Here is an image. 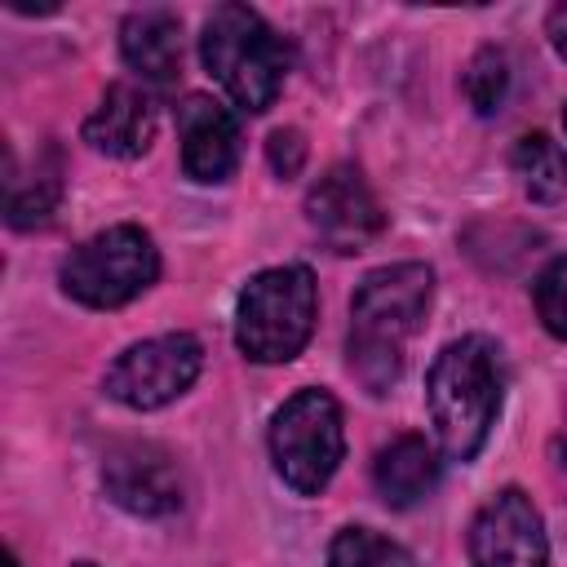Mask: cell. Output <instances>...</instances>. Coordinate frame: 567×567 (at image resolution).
I'll use <instances>...</instances> for the list:
<instances>
[{
    "instance_id": "cell-1",
    "label": "cell",
    "mask_w": 567,
    "mask_h": 567,
    "mask_svg": "<svg viewBox=\"0 0 567 567\" xmlns=\"http://www.w3.org/2000/svg\"><path fill=\"white\" fill-rule=\"evenodd\" d=\"M434 297V270L425 261L377 266L359 279L350 301L346 368L368 394H385L403 372V346L421 328Z\"/></svg>"
},
{
    "instance_id": "cell-2",
    "label": "cell",
    "mask_w": 567,
    "mask_h": 567,
    "mask_svg": "<svg viewBox=\"0 0 567 567\" xmlns=\"http://www.w3.org/2000/svg\"><path fill=\"white\" fill-rule=\"evenodd\" d=\"M505 399L501 350L487 337H461L439 350L425 377V403L439 434V447L452 461H474L487 443Z\"/></svg>"
},
{
    "instance_id": "cell-3",
    "label": "cell",
    "mask_w": 567,
    "mask_h": 567,
    "mask_svg": "<svg viewBox=\"0 0 567 567\" xmlns=\"http://www.w3.org/2000/svg\"><path fill=\"white\" fill-rule=\"evenodd\" d=\"M199 58L208 75L230 93V102L252 115L279 97L292 62L284 35L248 4H217L204 18Z\"/></svg>"
},
{
    "instance_id": "cell-4",
    "label": "cell",
    "mask_w": 567,
    "mask_h": 567,
    "mask_svg": "<svg viewBox=\"0 0 567 567\" xmlns=\"http://www.w3.org/2000/svg\"><path fill=\"white\" fill-rule=\"evenodd\" d=\"M315 275L306 266H270L252 275L235 306V346L252 363H288L315 332Z\"/></svg>"
},
{
    "instance_id": "cell-5",
    "label": "cell",
    "mask_w": 567,
    "mask_h": 567,
    "mask_svg": "<svg viewBox=\"0 0 567 567\" xmlns=\"http://www.w3.org/2000/svg\"><path fill=\"white\" fill-rule=\"evenodd\" d=\"M159 275L155 239L142 226H106L102 235L71 248L58 279L62 292L89 310H120L142 297Z\"/></svg>"
},
{
    "instance_id": "cell-6",
    "label": "cell",
    "mask_w": 567,
    "mask_h": 567,
    "mask_svg": "<svg viewBox=\"0 0 567 567\" xmlns=\"http://www.w3.org/2000/svg\"><path fill=\"white\" fill-rule=\"evenodd\" d=\"M346 456L341 408L328 390H297L270 421V461L297 496H319Z\"/></svg>"
},
{
    "instance_id": "cell-7",
    "label": "cell",
    "mask_w": 567,
    "mask_h": 567,
    "mask_svg": "<svg viewBox=\"0 0 567 567\" xmlns=\"http://www.w3.org/2000/svg\"><path fill=\"white\" fill-rule=\"evenodd\" d=\"M204 368V346L190 332H164L151 341L128 346L111 372H106V394L133 412H155L186 394Z\"/></svg>"
},
{
    "instance_id": "cell-8",
    "label": "cell",
    "mask_w": 567,
    "mask_h": 567,
    "mask_svg": "<svg viewBox=\"0 0 567 567\" xmlns=\"http://www.w3.org/2000/svg\"><path fill=\"white\" fill-rule=\"evenodd\" d=\"M470 563L474 567H549L545 523L527 492L505 487L483 501V509L470 523Z\"/></svg>"
},
{
    "instance_id": "cell-9",
    "label": "cell",
    "mask_w": 567,
    "mask_h": 567,
    "mask_svg": "<svg viewBox=\"0 0 567 567\" xmlns=\"http://www.w3.org/2000/svg\"><path fill=\"white\" fill-rule=\"evenodd\" d=\"M315 235L337 252H359L385 230V213L354 164H332L306 195Z\"/></svg>"
},
{
    "instance_id": "cell-10",
    "label": "cell",
    "mask_w": 567,
    "mask_h": 567,
    "mask_svg": "<svg viewBox=\"0 0 567 567\" xmlns=\"http://www.w3.org/2000/svg\"><path fill=\"white\" fill-rule=\"evenodd\" d=\"M102 487L120 509L137 518H164L182 505V474L151 443L111 447L102 461Z\"/></svg>"
},
{
    "instance_id": "cell-11",
    "label": "cell",
    "mask_w": 567,
    "mask_h": 567,
    "mask_svg": "<svg viewBox=\"0 0 567 567\" xmlns=\"http://www.w3.org/2000/svg\"><path fill=\"white\" fill-rule=\"evenodd\" d=\"M177 133H182V168L190 182H226L235 173L239 124L221 102L190 93L177 106Z\"/></svg>"
},
{
    "instance_id": "cell-12",
    "label": "cell",
    "mask_w": 567,
    "mask_h": 567,
    "mask_svg": "<svg viewBox=\"0 0 567 567\" xmlns=\"http://www.w3.org/2000/svg\"><path fill=\"white\" fill-rule=\"evenodd\" d=\"M84 142L111 159H137L155 142V106L133 84H111L84 120Z\"/></svg>"
},
{
    "instance_id": "cell-13",
    "label": "cell",
    "mask_w": 567,
    "mask_h": 567,
    "mask_svg": "<svg viewBox=\"0 0 567 567\" xmlns=\"http://www.w3.org/2000/svg\"><path fill=\"white\" fill-rule=\"evenodd\" d=\"M120 53L128 71L151 84H168L182 66V22L168 9H133L120 22Z\"/></svg>"
},
{
    "instance_id": "cell-14",
    "label": "cell",
    "mask_w": 567,
    "mask_h": 567,
    "mask_svg": "<svg viewBox=\"0 0 567 567\" xmlns=\"http://www.w3.org/2000/svg\"><path fill=\"white\" fill-rule=\"evenodd\" d=\"M372 483H377V496L394 509H408L416 501H425L439 483V452L434 443H425L421 434H399L390 439L377 461H372Z\"/></svg>"
},
{
    "instance_id": "cell-15",
    "label": "cell",
    "mask_w": 567,
    "mask_h": 567,
    "mask_svg": "<svg viewBox=\"0 0 567 567\" xmlns=\"http://www.w3.org/2000/svg\"><path fill=\"white\" fill-rule=\"evenodd\" d=\"M509 164H514L518 186L536 204H554L567 195V151L549 133H523L509 151Z\"/></svg>"
},
{
    "instance_id": "cell-16",
    "label": "cell",
    "mask_w": 567,
    "mask_h": 567,
    "mask_svg": "<svg viewBox=\"0 0 567 567\" xmlns=\"http://www.w3.org/2000/svg\"><path fill=\"white\" fill-rule=\"evenodd\" d=\"M328 567H416V558L372 527H341L328 545Z\"/></svg>"
},
{
    "instance_id": "cell-17",
    "label": "cell",
    "mask_w": 567,
    "mask_h": 567,
    "mask_svg": "<svg viewBox=\"0 0 567 567\" xmlns=\"http://www.w3.org/2000/svg\"><path fill=\"white\" fill-rule=\"evenodd\" d=\"M461 89H465V97H470V106L478 115H496L505 106V97H509V58L501 49H492V44L478 49L470 58V66H465Z\"/></svg>"
},
{
    "instance_id": "cell-18",
    "label": "cell",
    "mask_w": 567,
    "mask_h": 567,
    "mask_svg": "<svg viewBox=\"0 0 567 567\" xmlns=\"http://www.w3.org/2000/svg\"><path fill=\"white\" fill-rule=\"evenodd\" d=\"M58 195H62V182L58 173H35V182H13L9 186V226L27 230V226H40L49 221V213L58 208Z\"/></svg>"
},
{
    "instance_id": "cell-19",
    "label": "cell",
    "mask_w": 567,
    "mask_h": 567,
    "mask_svg": "<svg viewBox=\"0 0 567 567\" xmlns=\"http://www.w3.org/2000/svg\"><path fill=\"white\" fill-rule=\"evenodd\" d=\"M532 297H536V315H540L545 332H554L558 341H567V257H554L536 275Z\"/></svg>"
},
{
    "instance_id": "cell-20",
    "label": "cell",
    "mask_w": 567,
    "mask_h": 567,
    "mask_svg": "<svg viewBox=\"0 0 567 567\" xmlns=\"http://www.w3.org/2000/svg\"><path fill=\"white\" fill-rule=\"evenodd\" d=\"M266 155H270V168L279 177H297L301 164H306V142L297 128H275L270 142H266Z\"/></svg>"
},
{
    "instance_id": "cell-21",
    "label": "cell",
    "mask_w": 567,
    "mask_h": 567,
    "mask_svg": "<svg viewBox=\"0 0 567 567\" xmlns=\"http://www.w3.org/2000/svg\"><path fill=\"white\" fill-rule=\"evenodd\" d=\"M549 40H554L558 58H567V4H558V9L549 13Z\"/></svg>"
},
{
    "instance_id": "cell-22",
    "label": "cell",
    "mask_w": 567,
    "mask_h": 567,
    "mask_svg": "<svg viewBox=\"0 0 567 567\" xmlns=\"http://www.w3.org/2000/svg\"><path fill=\"white\" fill-rule=\"evenodd\" d=\"M9 567H18V554H13V549H9Z\"/></svg>"
},
{
    "instance_id": "cell-23",
    "label": "cell",
    "mask_w": 567,
    "mask_h": 567,
    "mask_svg": "<svg viewBox=\"0 0 567 567\" xmlns=\"http://www.w3.org/2000/svg\"><path fill=\"white\" fill-rule=\"evenodd\" d=\"M71 567H97V563H71Z\"/></svg>"
},
{
    "instance_id": "cell-24",
    "label": "cell",
    "mask_w": 567,
    "mask_h": 567,
    "mask_svg": "<svg viewBox=\"0 0 567 567\" xmlns=\"http://www.w3.org/2000/svg\"><path fill=\"white\" fill-rule=\"evenodd\" d=\"M563 124H567V106H563Z\"/></svg>"
}]
</instances>
